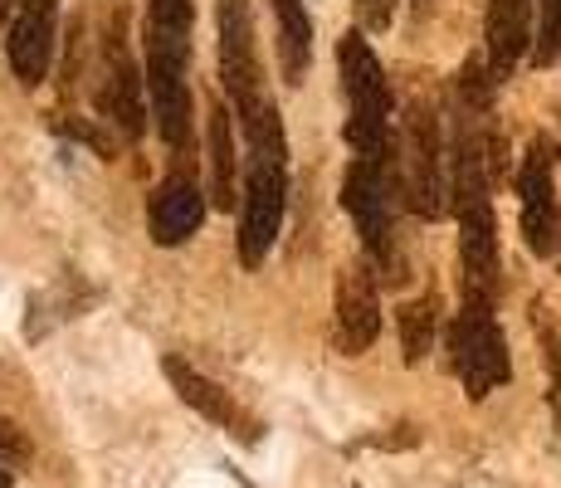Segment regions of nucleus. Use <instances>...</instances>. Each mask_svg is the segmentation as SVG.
<instances>
[{
	"mask_svg": "<svg viewBox=\"0 0 561 488\" xmlns=\"http://www.w3.org/2000/svg\"><path fill=\"white\" fill-rule=\"evenodd\" d=\"M557 143L552 137H533L527 157L517 167V195H523V240L537 259L557 254L561 245V211H557Z\"/></svg>",
	"mask_w": 561,
	"mask_h": 488,
	"instance_id": "0eeeda50",
	"label": "nucleus"
},
{
	"mask_svg": "<svg viewBox=\"0 0 561 488\" xmlns=\"http://www.w3.org/2000/svg\"><path fill=\"white\" fill-rule=\"evenodd\" d=\"M20 459H30V440L10 420H0V464H20Z\"/></svg>",
	"mask_w": 561,
	"mask_h": 488,
	"instance_id": "aec40b11",
	"label": "nucleus"
},
{
	"mask_svg": "<svg viewBox=\"0 0 561 488\" xmlns=\"http://www.w3.org/2000/svg\"><path fill=\"white\" fill-rule=\"evenodd\" d=\"M337 73L347 93V147L352 157H386L396 151L391 137V83H386L381 59L362 39V30L342 35L337 45Z\"/></svg>",
	"mask_w": 561,
	"mask_h": 488,
	"instance_id": "7ed1b4c3",
	"label": "nucleus"
},
{
	"mask_svg": "<svg viewBox=\"0 0 561 488\" xmlns=\"http://www.w3.org/2000/svg\"><path fill=\"white\" fill-rule=\"evenodd\" d=\"M54 25H59V0H20L10 15V69L25 89H39L49 79V59H54Z\"/></svg>",
	"mask_w": 561,
	"mask_h": 488,
	"instance_id": "9b49d317",
	"label": "nucleus"
},
{
	"mask_svg": "<svg viewBox=\"0 0 561 488\" xmlns=\"http://www.w3.org/2000/svg\"><path fill=\"white\" fill-rule=\"evenodd\" d=\"M274 20H278V59H284V79L304 83L308 64H312V20H308L304 0H274Z\"/></svg>",
	"mask_w": 561,
	"mask_h": 488,
	"instance_id": "dca6fc26",
	"label": "nucleus"
},
{
	"mask_svg": "<svg viewBox=\"0 0 561 488\" xmlns=\"http://www.w3.org/2000/svg\"><path fill=\"white\" fill-rule=\"evenodd\" d=\"M357 15H362V30H386L396 15V0H357Z\"/></svg>",
	"mask_w": 561,
	"mask_h": 488,
	"instance_id": "412c9836",
	"label": "nucleus"
},
{
	"mask_svg": "<svg viewBox=\"0 0 561 488\" xmlns=\"http://www.w3.org/2000/svg\"><path fill=\"white\" fill-rule=\"evenodd\" d=\"M161 372H167V382L176 386V396L186 400L191 410H201L205 420H215V425H225L234 440H244V444H254V440H259V430H264V425H259V420L250 416V410H240V406H234V400L225 396V390L215 386V382H205V376L196 372V366H186V362H181V356H167V362H161Z\"/></svg>",
	"mask_w": 561,
	"mask_h": 488,
	"instance_id": "f8f14e48",
	"label": "nucleus"
},
{
	"mask_svg": "<svg viewBox=\"0 0 561 488\" xmlns=\"http://www.w3.org/2000/svg\"><path fill=\"white\" fill-rule=\"evenodd\" d=\"M405 201L415 215H425V220H439L445 215V147H439V123L435 113H430L425 103L410 107L405 117Z\"/></svg>",
	"mask_w": 561,
	"mask_h": 488,
	"instance_id": "1a4fd4ad",
	"label": "nucleus"
},
{
	"mask_svg": "<svg viewBox=\"0 0 561 488\" xmlns=\"http://www.w3.org/2000/svg\"><path fill=\"white\" fill-rule=\"evenodd\" d=\"M215 25H220V83L234 113L264 103V73H259L254 45V10L250 0H215Z\"/></svg>",
	"mask_w": 561,
	"mask_h": 488,
	"instance_id": "6e6552de",
	"label": "nucleus"
},
{
	"mask_svg": "<svg viewBox=\"0 0 561 488\" xmlns=\"http://www.w3.org/2000/svg\"><path fill=\"white\" fill-rule=\"evenodd\" d=\"M191 0H147V98L152 117L176 157H191L196 117H191Z\"/></svg>",
	"mask_w": 561,
	"mask_h": 488,
	"instance_id": "f03ea898",
	"label": "nucleus"
},
{
	"mask_svg": "<svg viewBox=\"0 0 561 488\" xmlns=\"http://www.w3.org/2000/svg\"><path fill=\"white\" fill-rule=\"evenodd\" d=\"M342 205L357 220L371 269H381L386 284H401V254H396V151L386 157H352L342 181Z\"/></svg>",
	"mask_w": 561,
	"mask_h": 488,
	"instance_id": "20e7f679",
	"label": "nucleus"
},
{
	"mask_svg": "<svg viewBox=\"0 0 561 488\" xmlns=\"http://www.w3.org/2000/svg\"><path fill=\"white\" fill-rule=\"evenodd\" d=\"M483 39H489V73L493 83L513 79L533 45V0H489V20H483Z\"/></svg>",
	"mask_w": 561,
	"mask_h": 488,
	"instance_id": "ddd939ff",
	"label": "nucleus"
},
{
	"mask_svg": "<svg viewBox=\"0 0 561 488\" xmlns=\"http://www.w3.org/2000/svg\"><path fill=\"white\" fill-rule=\"evenodd\" d=\"M147 79L133 59V45H127V10H113V25L103 35V73H99V107L103 117L117 127L123 137H142L147 123Z\"/></svg>",
	"mask_w": 561,
	"mask_h": 488,
	"instance_id": "423d86ee",
	"label": "nucleus"
},
{
	"mask_svg": "<svg viewBox=\"0 0 561 488\" xmlns=\"http://www.w3.org/2000/svg\"><path fill=\"white\" fill-rule=\"evenodd\" d=\"M533 59L557 64L561 59V0H537V39H533Z\"/></svg>",
	"mask_w": 561,
	"mask_h": 488,
	"instance_id": "a211bd4d",
	"label": "nucleus"
},
{
	"mask_svg": "<svg viewBox=\"0 0 561 488\" xmlns=\"http://www.w3.org/2000/svg\"><path fill=\"white\" fill-rule=\"evenodd\" d=\"M381 332V298L366 264H347L337 274V298H332V338L342 356H362Z\"/></svg>",
	"mask_w": 561,
	"mask_h": 488,
	"instance_id": "9d476101",
	"label": "nucleus"
},
{
	"mask_svg": "<svg viewBox=\"0 0 561 488\" xmlns=\"http://www.w3.org/2000/svg\"><path fill=\"white\" fill-rule=\"evenodd\" d=\"M205 151H210V205L230 211V205L240 201V191H234V171H240V161H234V133H230V113H225V98H215V103H210Z\"/></svg>",
	"mask_w": 561,
	"mask_h": 488,
	"instance_id": "2eb2a0df",
	"label": "nucleus"
},
{
	"mask_svg": "<svg viewBox=\"0 0 561 488\" xmlns=\"http://www.w3.org/2000/svg\"><path fill=\"white\" fill-rule=\"evenodd\" d=\"M435 328H439V298L435 293H425V298H415V303L401 308V352H405L410 366H420L430 356Z\"/></svg>",
	"mask_w": 561,
	"mask_h": 488,
	"instance_id": "f3484780",
	"label": "nucleus"
},
{
	"mask_svg": "<svg viewBox=\"0 0 561 488\" xmlns=\"http://www.w3.org/2000/svg\"><path fill=\"white\" fill-rule=\"evenodd\" d=\"M244 186H240V264L259 269L284 225V201H288V147H284V123H278L274 98L244 107Z\"/></svg>",
	"mask_w": 561,
	"mask_h": 488,
	"instance_id": "f257e3e1",
	"label": "nucleus"
},
{
	"mask_svg": "<svg viewBox=\"0 0 561 488\" xmlns=\"http://www.w3.org/2000/svg\"><path fill=\"white\" fill-rule=\"evenodd\" d=\"M449 366L459 372V382L473 400H483L513 376L508 342H503V328L493 318L489 298H463L455 328H449Z\"/></svg>",
	"mask_w": 561,
	"mask_h": 488,
	"instance_id": "39448f33",
	"label": "nucleus"
},
{
	"mask_svg": "<svg viewBox=\"0 0 561 488\" xmlns=\"http://www.w3.org/2000/svg\"><path fill=\"white\" fill-rule=\"evenodd\" d=\"M15 5H20V0H0V25H5V20L15 15Z\"/></svg>",
	"mask_w": 561,
	"mask_h": 488,
	"instance_id": "4be33fe9",
	"label": "nucleus"
},
{
	"mask_svg": "<svg viewBox=\"0 0 561 488\" xmlns=\"http://www.w3.org/2000/svg\"><path fill=\"white\" fill-rule=\"evenodd\" d=\"M542 347H547V376H552V416L561 425V338L552 328H542Z\"/></svg>",
	"mask_w": 561,
	"mask_h": 488,
	"instance_id": "6ab92c4d",
	"label": "nucleus"
},
{
	"mask_svg": "<svg viewBox=\"0 0 561 488\" xmlns=\"http://www.w3.org/2000/svg\"><path fill=\"white\" fill-rule=\"evenodd\" d=\"M147 220H152V240H157L161 249L186 245L191 235L201 230V220H205V191L186 177V171H176V177H167V181L157 186Z\"/></svg>",
	"mask_w": 561,
	"mask_h": 488,
	"instance_id": "4468645a",
	"label": "nucleus"
},
{
	"mask_svg": "<svg viewBox=\"0 0 561 488\" xmlns=\"http://www.w3.org/2000/svg\"><path fill=\"white\" fill-rule=\"evenodd\" d=\"M0 488H10V469H0Z\"/></svg>",
	"mask_w": 561,
	"mask_h": 488,
	"instance_id": "5701e85b",
	"label": "nucleus"
}]
</instances>
